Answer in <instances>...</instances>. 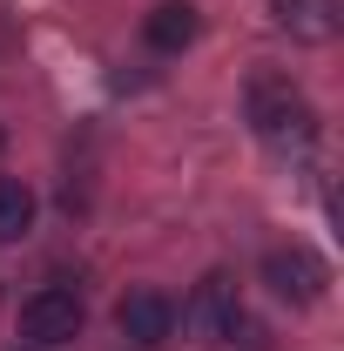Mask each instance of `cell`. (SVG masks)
I'll list each match as a JSON object with an SVG mask.
<instances>
[{
  "label": "cell",
  "instance_id": "obj_1",
  "mask_svg": "<svg viewBox=\"0 0 344 351\" xmlns=\"http://www.w3.org/2000/svg\"><path fill=\"white\" fill-rule=\"evenodd\" d=\"M250 129H257L270 149H310L317 108H310L291 82H270V75H263V82L250 88Z\"/></svg>",
  "mask_w": 344,
  "mask_h": 351
},
{
  "label": "cell",
  "instance_id": "obj_2",
  "mask_svg": "<svg viewBox=\"0 0 344 351\" xmlns=\"http://www.w3.org/2000/svg\"><path fill=\"white\" fill-rule=\"evenodd\" d=\"M182 324H189V338H196V345H230V338L243 331L236 277H230V270H210V277L189 291V304H182Z\"/></svg>",
  "mask_w": 344,
  "mask_h": 351
},
{
  "label": "cell",
  "instance_id": "obj_3",
  "mask_svg": "<svg viewBox=\"0 0 344 351\" xmlns=\"http://www.w3.org/2000/svg\"><path fill=\"white\" fill-rule=\"evenodd\" d=\"M82 324H88V304L75 298V291H61V284H47V291H34V298L21 304V338L41 345V351L82 338Z\"/></svg>",
  "mask_w": 344,
  "mask_h": 351
},
{
  "label": "cell",
  "instance_id": "obj_4",
  "mask_svg": "<svg viewBox=\"0 0 344 351\" xmlns=\"http://www.w3.org/2000/svg\"><path fill=\"white\" fill-rule=\"evenodd\" d=\"M263 284H270L284 304H317L324 284H331V270H324V257H310L304 243H291V250H270V257H263Z\"/></svg>",
  "mask_w": 344,
  "mask_h": 351
},
{
  "label": "cell",
  "instance_id": "obj_5",
  "mask_svg": "<svg viewBox=\"0 0 344 351\" xmlns=\"http://www.w3.org/2000/svg\"><path fill=\"white\" fill-rule=\"evenodd\" d=\"M115 331H122L129 345L156 351V345H162V338L175 331V304L162 298V291H129V298L115 304Z\"/></svg>",
  "mask_w": 344,
  "mask_h": 351
},
{
  "label": "cell",
  "instance_id": "obj_6",
  "mask_svg": "<svg viewBox=\"0 0 344 351\" xmlns=\"http://www.w3.org/2000/svg\"><path fill=\"white\" fill-rule=\"evenodd\" d=\"M196 27H203V21H196V7H189V0H162V7L142 21V41L162 47V54H182V47L196 41Z\"/></svg>",
  "mask_w": 344,
  "mask_h": 351
},
{
  "label": "cell",
  "instance_id": "obj_7",
  "mask_svg": "<svg viewBox=\"0 0 344 351\" xmlns=\"http://www.w3.org/2000/svg\"><path fill=\"white\" fill-rule=\"evenodd\" d=\"M270 7L297 41H331L338 34V0H270Z\"/></svg>",
  "mask_w": 344,
  "mask_h": 351
},
{
  "label": "cell",
  "instance_id": "obj_8",
  "mask_svg": "<svg viewBox=\"0 0 344 351\" xmlns=\"http://www.w3.org/2000/svg\"><path fill=\"white\" fill-rule=\"evenodd\" d=\"M27 230H34V189L0 176V243H21Z\"/></svg>",
  "mask_w": 344,
  "mask_h": 351
},
{
  "label": "cell",
  "instance_id": "obj_9",
  "mask_svg": "<svg viewBox=\"0 0 344 351\" xmlns=\"http://www.w3.org/2000/svg\"><path fill=\"white\" fill-rule=\"evenodd\" d=\"M0 142H7V135H0Z\"/></svg>",
  "mask_w": 344,
  "mask_h": 351
}]
</instances>
